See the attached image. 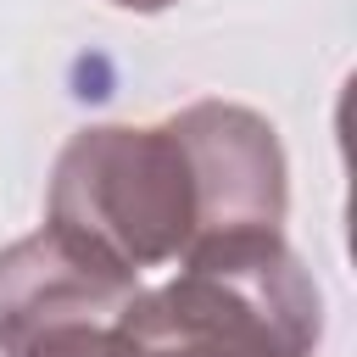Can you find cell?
<instances>
[{
	"mask_svg": "<svg viewBox=\"0 0 357 357\" xmlns=\"http://www.w3.org/2000/svg\"><path fill=\"white\" fill-rule=\"evenodd\" d=\"M167 128L195 178V240L284 223V151L268 117L234 100H195Z\"/></svg>",
	"mask_w": 357,
	"mask_h": 357,
	"instance_id": "obj_3",
	"label": "cell"
},
{
	"mask_svg": "<svg viewBox=\"0 0 357 357\" xmlns=\"http://www.w3.org/2000/svg\"><path fill=\"white\" fill-rule=\"evenodd\" d=\"M17 357H151V346L128 329L123 318H78V324H56L45 335H33Z\"/></svg>",
	"mask_w": 357,
	"mask_h": 357,
	"instance_id": "obj_5",
	"label": "cell"
},
{
	"mask_svg": "<svg viewBox=\"0 0 357 357\" xmlns=\"http://www.w3.org/2000/svg\"><path fill=\"white\" fill-rule=\"evenodd\" d=\"M50 223L123 268H156L195 240V178L173 128H78L50 173Z\"/></svg>",
	"mask_w": 357,
	"mask_h": 357,
	"instance_id": "obj_2",
	"label": "cell"
},
{
	"mask_svg": "<svg viewBox=\"0 0 357 357\" xmlns=\"http://www.w3.org/2000/svg\"><path fill=\"white\" fill-rule=\"evenodd\" d=\"M145 346H151V357H223V351H212V346H195V340H151V335H139Z\"/></svg>",
	"mask_w": 357,
	"mask_h": 357,
	"instance_id": "obj_6",
	"label": "cell"
},
{
	"mask_svg": "<svg viewBox=\"0 0 357 357\" xmlns=\"http://www.w3.org/2000/svg\"><path fill=\"white\" fill-rule=\"evenodd\" d=\"M139 296V273L61 234L56 223L0 251V357H17L33 335L78 318H123Z\"/></svg>",
	"mask_w": 357,
	"mask_h": 357,
	"instance_id": "obj_4",
	"label": "cell"
},
{
	"mask_svg": "<svg viewBox=\"0 0 357 357\" xmlns=\"http://www.w3.org/2000/svg\"><path fill=\"white\" fill-rule=\"evenodd\" d=\"M112 6H128V11H162V6H173V0H112Z\"/></svg>",
	"mask_w": 357,
	"mask_h": 357,
	"instance_id": "obj_7",
	"label": "cell"
},
{
	"mask_svg": "<svg viewBox=\"0 0 357 357\" xmlns=\"http://www.w3.org/2000/svg\"><path fill=\"white\" fill-rule=\"evenodd\" d=\"M128 329L223 357H312L324 301L279 229H240L195 240L167 284L134 296Z\"/></svg>",
	"mask_w": 357,
	"mask_h": 357,
	"instance_id": "obj_1",
	"label": "cell"
}]
</instances>
